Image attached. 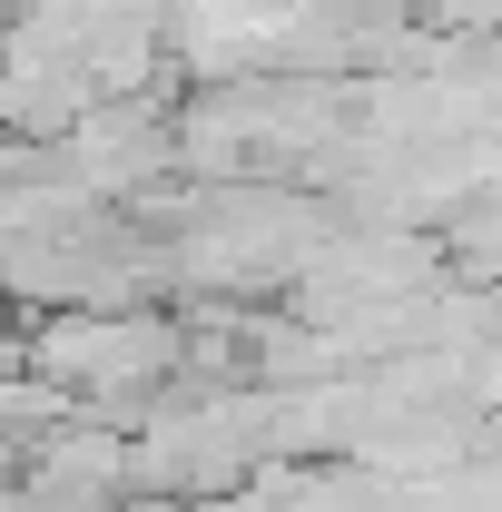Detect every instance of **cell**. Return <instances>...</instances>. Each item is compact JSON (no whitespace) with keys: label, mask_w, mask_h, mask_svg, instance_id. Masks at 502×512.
Segmentation results:
<instances>
[{"label":"cell","mask_w":502,"mask_h":512,"mask_svg":"<svg viewBox=\"0 0 502 512\" xmlns=\"http://www.w3.org/2000/svg\"><path fill=\"white\" fill-rule=\"evenodd\" d=\"M60 424H79V394H69L60 375H40L30 355H0V444L40 453Z\"/></svg>","instance_id":"cell-2"},{"label":"cell","mask_w":502,"mask_h":512,"mask_svg":"<svg viewBox=\"0 0 502 512\" xmlns=\"http://www.w3.org/2000/svg\"><path fill=\"white\" fill-rule=\"evenodd\" d=\"M30 365L40 375H60L79 404L89 394H138V384H158L178 365V325L158 316H89V306H69L30 335Z\"/></svg>","instance_id":"cell-1"}]
</instances>
